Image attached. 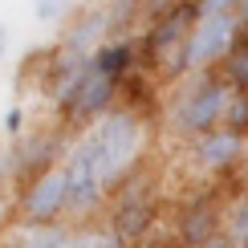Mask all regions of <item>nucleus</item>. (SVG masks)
<instances>
[{
    "label": "nucleus",
    "instance_id": "obj_1",
    "mask_svg": "<svg viewBox=\"0 0 248 248\" xmlns=\"http://www.w3.org/2000/svg\"><path fill=\"white\" fill-rule=\"evenodd\" d=\"M151 147V118L130 106L110 110L102 122L78 130L65 151V179H69V224H98L106 220L110 195L130 171L147 163Z\"/></svg>",
    "mask_w": 248,
    "mask_h": 248
},
{
    "label": "nucleus",
    "instance_id": "obj_2",
    "mask_svg": "<svg viewBox=\"0 0 248 248\" xmlns=\"http://www.w3.org/2000/svg\"><path fill=\"white\" fill-rule=\"evenodd\" d=\"M236 90L224 81L220 69L212 74H195L179 86H171V94L163 98V126H167L171 139H179L183 147L203 134L220 130L224 114H228V102Z\"/></svg>",
    "mask_w": 248,
    "mask_h": 248
},
{
    "label": "nucleus",
    "instance_id": "obj_3",
    "mask_svg": "<svg viewBox=\"0 0 248 248\" xmlns=\"http://www.w3.org/2000/svg\"><path fill=\"white\" fill-rule=\"evenodd\" d=\"M106 224L130 248L147 244L155 236V228H159V179H155L151 163H142L139 171H130L118 183V191L110 195V208H106Z\"/></svg>",
    "mask_w": 248,
    "mask_h": 248
},
{
    "label": "nucleus",
    "instance_id": "obj_4",
    "mask_svg": "<svg viewBox=\"0 0 248 248\" xmlns=\"http://www.w3.org/2000/svg\"><path fill=\"white\" fill-rule=\"evenodd\" d=\"M236 37H240V20L236 16H203L200 25L191 29L187 45L179 49V57L163 69V86H179L195 74H212V69L224 65V57L232 53Z\"/></svg>",
    "mask_w": 248,
    "mask_h": 248
},
{
    "label": "nucleus",
    "instance_id": "obj_5",
    "mask_svg": "<svg viewBox=\"0 0 248 248\" xmlns=\"http://www.w3.org/2000/svg\"><path fill=\"white\" fill-rule=\"evenodd\" d=\"M118 106H122V81L98 74L94 61H90V65L81 69V78L69 86V94L53 106V122L65 126L69 134H78V130L102 122L110 110H118Z\"/></svg>",
    "mask_w": 248,
    "mask_h": 248
},
{
    "label": "nucleus",
    "instance_id": "obj_6",
    "mask_svg": "<svg viewBox=\"0 0 248 248\" xmlns=\"http://www.w3.org/2000/svg\"><path fill=\"white\" fill-rule=\"evenodd\" d=\"M69 142H74V134H69L65 126H57V122L45 126V130L25 134V139H16V142H8L4 163H0V179L13 183V191H16L20 183H29V179H37V175L61 167Z\"/></svg>",
    "mask_w": 248,
    "mask_h": 248
},
{
    "label": "nucleus",
    "instance_id": "obj_7",
    "mask_svg": "<svg viewBox=\"0 0 248 248\" xmlns=\"http://www.w3.org/2000/svg\"><path fill=\"white\" fill-rule=\"evenodd\" d=\"M203 20L200 0H179L171 13H163L159 20L139 29V53H142V69L151 78H163V69L179 57V49L187 45L191 29Z\"/></svg>",
    "mask_w": 248,
    "mask_h": 248
},
{
    "label": "nucleus",
    "instance_id": "obj_8",
    "mask_svg": "<svg viewBox=\"0 0 248 248\" xmlns=\"http://www.w3.org/2000/svg\"><path fill=\"white\" fill-rule=\"evenodd\" d=\"M183 167L191 171L195 183H228L248 167V139L220 126L183 147Z\"/></svg>",
    "mask_w": 248,
    "mask_h": 248
},
{
    "label": "nucleus",
    "instance_id": "obj_9",
    "mask_svg": "<svg viewBox=\"0 0 248 248\" xmlns=\"http://www.w3.org/2000/svg\"><path fill=\"white\" fill-rule=\"evenodd\" d=\"M13 220L20 224H69V179L65 167H53L20 183L13 195Z\"/></svg>",
    "mask_w": 248,
    "mask_h": 248
},
{
    "label": "nucleus",
    "instance_id": "obj_10",
    "mask_svg": "<svg viewBox=\"0 0 248 248\" xmlns=\"http://www.w3.org/2000/svg\"><path fill=\"white\" fill-rule=\"evenodd\" d=\"M224 195L228 191H220V183H200L175 212L171 240L179 248H200L212 236H220L224 232Z\"/></svg>",
    "mask_w": 248,
    "mask_h": 248
},
{
    "label": "nucleus",
    "instance_id": "obj_11",
    "mask_svg": "<svg viewBox=\"0 0 248 248\" xmlns=\"http://www.w3.org/2000/svg\"><path fill=\"white\" fill-rule=\"evenodd\" d=\"M94 69L114 81H126L130 74L142 69V53H139V33H126V37H110L94 49Z\"/></svg>",
    "mask_w": 248,
    "mask_h": 248
},
{
    "label": "nucleus",
    "instance_id": "obj_12",
    "mask_svg": "<svg viewBox=\"0 0 248 248\" xmlns=\"http://www.w3.org/2000/svg\"><path fill=\"white\" fill-rule=\"evenodd\" d=\"M74 232V224H20L8 220L0 228V248H61Z\"/></svg>",
    "mask_w": 248,
    "mask_h": 248
},
{
    "label": "nucleus",
    "instance_id": "obj_13",
    "mask_svg": "<svg viewBox=\"0 0 248 248\" xmlns=\"http://www.w3.org/2000/svg\"><path fill=\"white\" fill-rule=\"evenodd\" d=\"M224 236L236 248H248V175L228 179V195H224Z\"/></svg>",
    "mask_w": 248,
    "mask_h": 248
},
{
    "label": "nucleus",
    "instance_id": "obj_14",
    "mask_svg": "<svg viewBox=\"0 0 248 248\" xmlns=\"http://www.w3.org/2000/svg\"><path fill=\"white\" fill-rule=\"evenodd\" d=\"M220 74H224V81H228L236 94H248V25H240V37H236L232 53L224 57Z\"/></svg>",
    "mask_w": 248,
    "mask_h": 248
},
{
    "label": "nucleus",
    "instance_id": "obj_15",
    "mask_svg": "<svg viewBox=\"0 0 248 248\" xmlns=\"http://www.w3.org/2000/svg\"><path fill=\"white\" fill-rule=\"evenodd\" d=\"M78 236H81V248H130L106 220H98V224H78Z\"/></svg>",
    "mask_w": 248,
    "mask_h": 248
},
{
    "label": "nucleus",
    "instance_id": "obj_16",
    "mask_svg": "<svg viewBox=\"0 0 248 248\" xmlns=\"http://www.w3.org/2000/svg\"><path fill=\"white\" fill-rule=\"evenodd\" d=\"M74 8L78 0H33V16L37 20H49V25H57V20H74Z\"/></svg>",
    "mask_w": 248,
    "mask_h": 248
},
{
    "label": "nucleus",
    "instance_id": "obj_17",
    "mask_svg": "<svg viewBox=\"0 0 248 248\" xmlns=\"http://www.w3.org/2000/svg\"><path fill=\"white\" fill-rule=\"evenodd\" d=\"M224 126L236 130L240 139H248V94H232L228 114H224Z\"/></svg>",
    "mask_w": 248,
    "mask_h": 248
},
{
    "label": "nucleus",
    "instance_id": "obj_18",
    "mask_svg": "<svg viewBox=\"0 0 248 248\" xmlns=\"http://www.w3.org/2000/svg\"><path fill=\"white\" fill-rule=\"evenodd\" d=\"M0 126H4L8 142L25 139V110H20V106H8V110H4V122H0Z\"/></svg>",
    "mask_w": 248,
    "mask_h": 248
},
{
    "label": "nucleus",
    "instance_id": "obj_19",
    "mask_svg": "<svg viewBox=\"0 0 248 248\" xmlns=\"http://www.w3.org/2000/svg\"><path fill=\"white\" fill-rule=\"evenodd\" d=\"M240 0H200V13L203 16H236Z\"/></svg>",
    "mask_w": 248,
    "mask_h": 248
},
{
    "label": "nucleus",
    "instance_id": "obj_20",
    "mask_svg": "<svg viewBox=\"0 0 248 248\" xmlns=\"http://www.w3.org/2000/svg\"><path fill=\"white\" fill-rule=\"evenodd\" d=\"M175 4H179V0H142V25H151V20H159L163 13H171Z\"/></svg>",
    "mask_w": 248,
    "mask_h": 248
},
{
    "label": "nucleus",
    "instance_id": "obj_21",
    "mask_svg": "<svg viewBox=\"0 0 248 248\" xmlns=\"http://www.w3.org/2000/svg\"><path fill=\"white\" fill-rule=\"evenodd\" d=\"M200 248H236V244H232V240H228V236H224V232H220V236H212V240H208V244H200Z\"/></svg>",
    "mask_w": 248,
    "mask_h": 248
},
{
    "label": "nucleus",
    "instance_id": "obj_22",
    "mask_svg": "<svg viewBox=\"0 0 248 248\" xmlns=\"http://www.w3.org/2000/svg\"><path fill=\"white\" fill-rule=\"evenodd\" d=\"M4 53H8V29H4V20H0V61H4Z\"/></svg>",
    "mask_w": 248,
    "mask_h": 248
},
{
    "label": "nucleus",
    "instance_id": "obj_23",
    "mask_svg": "<svg viewBox=\"0 0 248 248\" xmlns=\"http://www.w3.org/2000/svg\"><path fill=\"white\" fill-rule=\"evenodd\" d=\"M236 20H240V25H248V0H240V8H236Z\"/></svg>",
    "mask_w": 248,
    "mask_h": 248
}]
</instances>
